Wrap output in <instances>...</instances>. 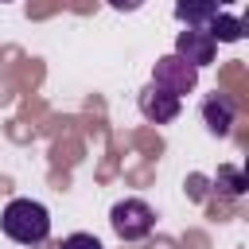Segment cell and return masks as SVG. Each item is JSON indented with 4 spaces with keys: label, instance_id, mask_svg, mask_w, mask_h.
Instances as JSON below:
<instances>
[{
    "label": "cell",
    "instance_id": "cell-7",
    "mask_svg": "<svg viewBox=\"0 0 249 249\" xmlns=\"http://www.w3.org/2000/svg\"><path fill=\"white\" fill-rule=\"evenodd\" d=\"M202 121H206V128H210L214 136H226L230 124H233V105H230V97L210 93V97L202 101Z\"/></svg>",
    "mask_w": 249,
    "mask_h": 249
},
{
    "label": "cell",
    "instance_id": "cell-10",
    "mask_svg": "<svg viewBox=\"0 0 249 249\" xmlns=\"http://www.w3.org/2000/svg\"><path fill=\"white\" fill-rule=\"evenodd\" d=\"M58 249H105L93 233H70V237H62V245Z\"/></svg>",
    "mask_w": 249,
    "mask_h": 249
},
{
    "label": "cell",
    "instance_id": "cell-1",
    "mask_svg": "<svg viewBox=\"0 0 249 249\" xmlns=\"http://www.w3.org/2000/svg\"><path fill=\"white\" fill-rule=\"evenodd\" d=\"M0 230L19 245H39L51 237V214L35 198H12L0 214Z\"/></svg>",
    "mask_w": 249,
    "mask_h": 249
},
{
    "label": "cell",
    "instance_id": "cell-3",
    "mask_svg": "<svg viewBox=\"0 0 249 249\" xmlns=\"http://www.w3.org/2000/svg\"><path fill=\"white\" fill-rule=\"evenodd\" d=\"M195 82H198V66H191V62L179 58L175 51L163 54V58H156V66H152V86H160V89H167V93H175V97L191 93Z\"/></svg>",
    "mask_w": 249,
    "mask_h": 249
},
{
    "label": "cell",
    "instance_id": "cell-11",
    "mask_svg": "<svg viewBox=\"0 0 249 249\" xmlns=\"http://www.w3.org/2000/svg\"><path fill=\"white\" fill-rule=\"evenodd\" d=\"M144 0H109V8H117V12H136Z\"/></svg>",
    "mask_w": 249,
    "mask_h": 249
},
{
    "label": "cell",
    "instance_id": "cell-8",
    "mask_svg": "<svg viewBox=\"0 0 249 249\" xmlns=\"http://www.w3.org/2000/svg\"><path fill=\"white\" fill-rule=\"evenodd\" d=\"M206 31H210L214 43H237V39L245 35V19H241V16H226V12H218V16L206 23Z\"/></svg>",
    "mask_w": 249,
    "mask_h": 249
},
{
    "label": "cell",
    "instance_id": "cell-12",
    "mask_svg": "<svg viewBox=\"0 0 249 249\" xmlns=\"http://www.w3.org/2000/svg\"><path fill=\"white\" fill-rule=\"evenodd\" d=\"M218 4H233V0H218Z\"/></svg>",
    "mask_w": 249,
    "mask_h": 249
},
{
    "label": "cell",
    "instance_id": "cell-9",
    "mask_svg": "<svg viewBox=\"0 0 249 249\" xmlns=\"http://www.w3.org/2000/svg\"><path fill=\"white\" fill-rule=\"evenodd\" d=\"M214 187L222 191V195H230V198H237V195H245V187H249V179L241 175V167H218V175H214Z\"/></svg>",
    "mask_w": 249,
    "mask_h": 249
},
{
    "label": "cell",
    "instance_id": "cell-5",
    "mask_svg": "<svg viewBox=\"0 0 249 249\" xmlns=\"http://www.w3.org/2000/svg\"><path fill=\"white\" fill-rule=\"evenodd\" d=\"M179 109H183V97H175V93H167V89H160V86H144V89H140V113H144L152 124L175 121Z\"/></svg>",
    "mask_w": 249,
    "mask_h": 249
},
{
    "label": "cell",
    "instance_id": "cell-6",
    "mask_svg": "<svg viewBox=\"0 0 249 249\" xmlns=\"http://www.w3.org/2000/svg\"><path fill=\"white\" fill-rule=\"evenodd\" d=\"M218 12H222L218 0H175V19L183 27H206Z\"/></svg>",
    "mask_w": 249,
    "mask_h": 249
},
{
    "label": "cell",
    "instance_id": "cell-4",
    "mask_svg": "<svg viewBox=\"0 0 249 249\" xmlns=\"http://www.w3.org/2000/svg\"><path fill=\"white\" fill-rule=\"evenodd\" d=\"M214 47H218V43L210 39L206 27H183L179 39H175V54L187 58L191 66H210V62H214Z\"/></svg>",
    "mask_w": 249,
    "mask_h": 249
},
{
    "label": "cell",
    "instance_id": "cell-2",
    "mask_svg": "<svg viewBox=\"0 0 249 249\" xmlns=\"http://www.w3.org/2000/svg\"><path fill=\"white\" fill-rule=\"evenodd\" d=\"M109 226H113V233H117L121 241H140V237L152 233L156 214H152V206H148L144 198H121V202H113V210H109Z\"/></svg>",
    "mask_w": 249,
    "mask_h": 249
}]
</instances>
